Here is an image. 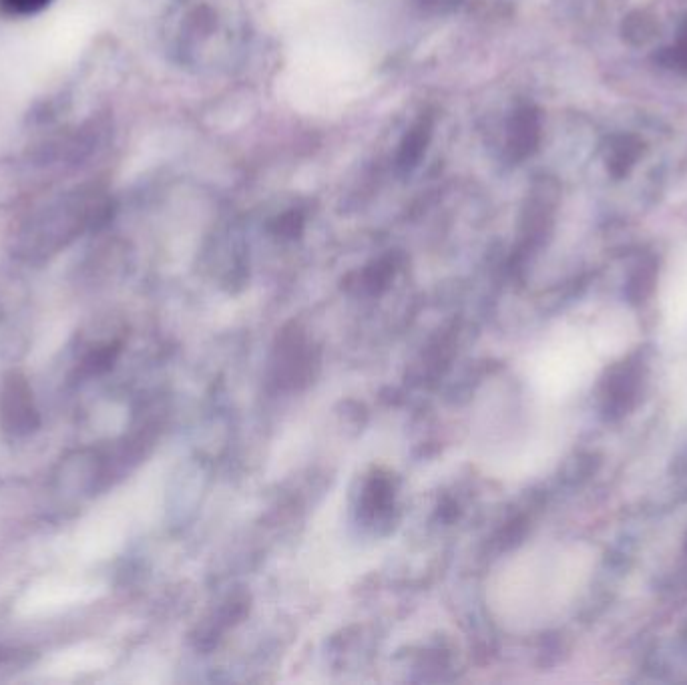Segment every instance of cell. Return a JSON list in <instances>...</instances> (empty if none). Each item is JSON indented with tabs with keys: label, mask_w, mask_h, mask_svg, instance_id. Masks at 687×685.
Listing matches in <instances>:
<instances>
[{
	"label": "cell",
	"mask_w": 687,
	"mask_h": 685,
	"mask_svg": "<svg viewBox=\"0 0 687 685\" xmlns=\"http://www.w3.org/2000/svg\"><path fill=\"white\" fill-rule=\"evenodd\" d=\"M0 426L13 436H27L41 426L33 388L19 372H9L0 384Z\"/></svg>",
	"instance_id": "1"
},
{
	"label": "cell",
	"mask_w": 687,
	"mask_h": 685,
	"mask_svg": "<svg viewBox=\"0 0 687 685\" xmlns=\"http://www.w3.org/2000/svg\"><path fill=\"white\" fill-rule=\"evenodd\" d=\"M645 376V364L639 356H631L617 364L603 382V410L607 418H621L637 402L641 382Z\"/></svg>",
	"instance_id": "2"
},
{
	"label": "cell",
	"mask_w": 687,
	"mask_h": 685,
	"mask_svg": "<svg viewBox=\"0 0 687 685\" xmlns=\"http://www.w3.org/2000/svg\"><path fill=\"white\" fill-rule=\"evenodd\" d=\"M539 145V115L535 109H521L509 127V153L515 159L529 157Z\"/></svg>",
	"instance_id": "3"
},
{
	"label": "cell",
	"mask_w": 687,
	"mask_h": 685,
	"mask_svg": "<svg viewBox=\"0 0 687 685\" xmlns=\"http://www.w3.org/2000/svg\"><path fill=\"white\" fill-rule=\"evenodd\" d=\"M430 129H432L430 119L422 117V119L406 133V137H404V141H402V145H400V151H398V163H400V167L408 169V167H414V165L420 161V157L424 155L426 145H428V141H430Z\"/></svg>",
	"instance_id": "4"
},
{
	"label": "cell",
	"mask_w": 687,
	"mask_h": 685,
	"mask_svg": "<svg viewBox=\"0 0 687 685\" xmlns=\"http://www.w3.org/2000/svg\"><path fill=\"white\" fill-rule=\"evenodd\" d=\"M641 155V143L633 137H617L607 149V167L615 177H623Z\"/></svg>",
	"instance_id": "5"
},
{
	"label": "cell",
	"mask_w": 687,
	"mask_h": 685,
	"mask_svg": "<svg viewBox=\"0 0 687 685\" xmlns=\"http://www.w3.org/2000/svg\"><path fill=\"white\" fill-rule=\"evenodd\" d=\"M655 278H657V268L655 262L645 260L641 262L633 274L629 276V282L625 286V296L629 298L631 304H641L649 298V294L653 292L655 286Z\"/></svg>",
	"instance_id": "6"
},
{
	"label": "cell",
	"mask_w": 687,
	"mask_h": 685,
	"mask_svg": "<svg viewBox=\"0 0 687 685\" xmlns=\"http://www.w3.org/2000/svg\"><path fill=\"white\" fill-rule=\"evenodd\" d=\"M111 360H113V346H99L91 350L89 354H85V358L79 364V374L81 376L101 374L103 370L109 368Z\"/></svg>",
	"instance_id": "7"
},
{
	"label": "cell",
	"mask_w": 687,
	"mask_h": 685,
	"mask_svg": "<svg viewBox=\"0 0 687 685\" xmlns=\"http://www.w3.org/2000/svg\"><path fill=\"white\" fill-rule=\"evenodd\" d=\"M53 0H0V9L11 17H33L45 11Z\"/></svg>",
	"instance_id": "8"
},
{
	"label": "cell",
	"mask_w": 687,
	"mask_h": 685,
	"mask_svg": "<svg viewBox=\"0 0 687 685\" xmlns=\"http://www.w3.org/2000/svg\"><path fill=\"white\" fill-rule=\"evenodd\" d=\"M625 35L633 43H645L653 35V23L645 15H633L625 25Z\"/></svg>",
	"instance_id": "9"
},
{
	"label": "cell",
	"mask_w": 687,
	"mask_h": 685,
	"mask_svg": "<svg viewBox=\"0 0 687 685\" xmlns=\"http://www.w3.org/2000/svg\"><path fill=\"white\" fill-rule=\"evenodd\" d=\"M663 61H665L669 67L687 71V23L683 25V29H681V33H679L677 45H675L673 49H667Z\"/></svg>",
	"instance_id": "10"
},
{
	"label": "cell",
	"mask_w": 687,
	"mask_h": 685,
	"mask_svg": "<svg viewBox=\"0 0 687 685\" xmlns=\"http://www.w3.org/2000/svg\"><path fill=\"white\" fill-rule=\"evenodd\" d=\"M193 27L201 33H211L215 27V15L209 9H199L193 15Z\"/></svg>",
	"instance_id": "11"
},
{
	"label": "cell",
	"mask_w": 687,
	"mask_h": 685,
	"mask_svg": "<svg viewBox=\"0 0 687 685\" xmlns=\"http://www.w3.org/2000/svg\"><path fill=\"white\" fill-rule=\"evenodd\" d=\"M418 3H422L424 7H444V5H454L456 0H418Z\"/></svg>",
	"instance_id": "12"
}]
</instances>
